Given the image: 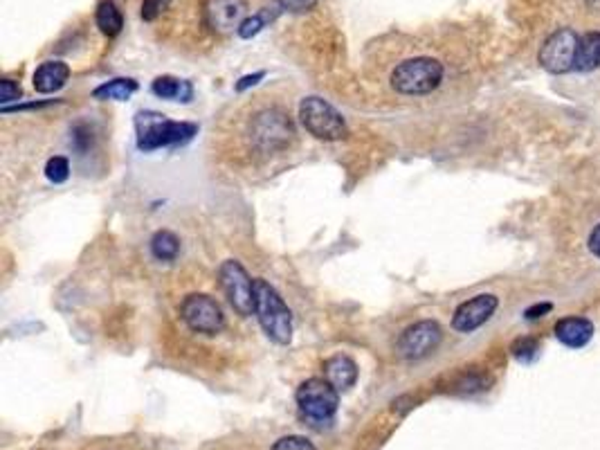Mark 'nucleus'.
Instances as JSON below:
<instances>
[{
  "label": "nucleus",
  "instance_id": "obj_18",
  "mask_svg": "<svg viewBox=\"0 0 600 450\" xmlns=\"http://www.w3.org/2000/svg\"><path fill=\"white\" fill-rule=\"evenodd\" d=\"M95 18H97L99 30H102L106 36H117L122 32V27H124V18H122L120 9L115 7L113 0H102L97 7V16Z\"/></svg>",
  "mask_w": 600,
  "mask_h": 450
},
{
  "label": "nucleus",
  "instance_id": "obj_7",
  "mask_svg": "<svg viewBox=\"0 0 600 450\" xmlns=\"http://www.w3.org/2000/svg\"><path fill=\"white\" fill-rule=\"evenodd\" d=\"M297 406L304 417L311 421H331L338 412L340 397L338 390L326 379H308L306 383L299 385L297 390Z\"/></svg>",
  "mask_w": 600,
  "mask_h": 450
},
{
  "label": "nucleus",
  "instance_id": "obj_22",
  "mask_svg": "<svg viewBox=\"0 0 600 450\" xmlns=\"http://www.w3.org/2000/svg\"><path fill=\"white\" fill-rule=\"evenodd\" d=\"M272 18H275V14H270V9H261V12L254 14V16L245 18L236 32H239L241 39H252V36H257L259 32H261L263 27L272 21Z\"/></svg>",
  "mask_w": 600,
  "mask_h": 450
},
{
  "label": "nucleus",
  "instance_id": "obj_3",
  "mask_svg": "<svg viewBox=\"0 0 600 450\" xmlns=\"http://www.w3.org/2000/svg\"><path fill=\"white\" fill-rule=\"evenodd\" d=\"M196 133L198 126L189 124V122H171L158 113H140L138 115V147L142 152L185 144Z\"/></svg>",
  "mask_w": 600,
  "mask_h": 450
},
{
  "label": "nucleus",
  "instance_id": "obj_8",
  "mask_svg": "<svg viewBox=\"0 0 600 450\" xmlns=\"http://www.w3.org/2000/svg\"><path fill=\"white\" fill-rule=\"evenodd\" d=\"M180 317L194 334L216 335L225 329V313L221 304L209 295H187L180 304Z\"/></svg>",
  "mask_w": 600,
  "mask_h": 450
},
{
  "label": "nucleus",
  "instance_id": "obj_6",
  "mask_svg": "<svg viewBox=\"0 0 600 450\" xmlns=\"http://www.w3.org/2000/svg\"><path fill=\"white\" fill-rule=\"evenodd\" d=\"M580 39L578 34L571 27H560V30L553 32L547 41L540 48V66L544 68L551 75H567V72H574L576 68V57H578Z\"/></svg>",
  "mask_w": 600,
  "mask_h": 450
},
{
  "label": "nucleus",
  "instance_id": "obj_17",
  "mask_svg": "<svg viewBox=\"0 0 600 450\" xmlns=\"http://www.w3.org/2000/svg\"><path fill=\"white\" fill-rule=\"evenodd\" d=\"M600 68V32H587L580 39L574 72H592Z\"/></svg>",
  "mask_w": 600,
  "mask_h": 450
},
{
  "label": "nucleus",
  "instance_id": "obj_31",
  "mask_svg": "<svg viewBox=\"0 0 600 450\" xmlns=\"http://www.w3.org/2000/svg\"><path fill=\"white\" fill-rule=\"evenodd\" d=\"M587 245H589V253H592L594 257L600 259V224L596 227H594L592 234H589Z\"/></svg>",
  "mask_w": 600,
  "mask_h": 450
},
{
  "label": "nucleus",
  "instance_id": "obj_20",
  "mask_svg": "<svg viewBox=\"0 0 600 450\" xmlns=\"http://www.w3.org/2000/svg\"><path fill=\"white\" fill-rule=\"evenodd\" d=\"M138 90V81L133 79H113L108 84L97 86L93 90L95 99H117V102H126L131 95Z\"/></svg>",
  "mask_w": 600,
  "mask_h": 450
},
{
  "label": "nucleus",
  "instance_id": "obj_33",
  "mask_svg": "<svg viewBox=\"0 0 600 450\" xmlns=\"http://www.w3.org/2000/svg\"><path fill=\"white\" fill-rule=\"evenodd\" d=\"M587 3L589 9H594V12H600V0H585Z\"/></svg>",
  "mask_w": 600,
  "mask_h": 450
},
{
  "label": "nucleus",
  "instance_id": "obj_10",
  "mask_svg": "<svg viewBox=\"0 0 600 450\" xmlns=\"http://www.w3.org/2000/svg\"><path fill=\"white\" fill-rule=\"evenodd\" d=\"M441 340H443V331L439 322L421 320L403 331L398 340V354L405 361H421L439 349Z\"/></svg>",
  "mask_w": 600,
  "mask_h": 450
},
{
  "label": "nucleus",
  "instance_id": "obj_1",
  "mask_svg": "<svg viewBox=\"0 0 600 450\" xmlns=\"http://www.w3.org/2000/svg\"><path fill=\"white\" fill-rule=\"evenodd\" d=\"M254 316L272 343L288 344L293 340V313L266 280H254Z\"/></svg>",
  "mask_w": 600,
  "mask_h": 450
},
{
  "label": "nucleus",
  "instance_id": "obj_5",
  "mask_svg": "<svg viewBox=\"0 0 600 450\" xmlns=\"http://www.w3.org/2000/svg\"><path fill=\"white\" fill-rule=\"evenodd\" d=\"M250 138L259 152L275 153L288 149L295 138V126L284 111L268 108V111L254 115L252 124H250Z\"/></svg>",
  "mask_w": 600,
  "mask_h": 450
},
{
  "label": "nucleus",
  "instance_id": "obj_28",
  "mask_svg": "<svg viewBox=\"0 0 600 450\" xmlns=\"http://www.w3.org/2000/svg\"><path fill=\"white\" fill-rule=\"evenodd\" d=\"M21 95H23V90L16 81H12V79L0 81V102L3 104L16 102V99H21Z\"/></svg>",
  "mask_w": 600,
  "mask_h": 450
},
{
  "label": "nucleus",
  "instance_id": "obj_9",
  "mask_svg": "<svg viewBox=\"0 0 600 450\" xmlns=\"http://www.w3.org/2000/svg\"><path fill=\"white\" fill-rule=\"evenodd\" d=\"M218 281H221V289L225 293V298L230 299L232 308H234L239 316H252L254 313V281L250 280L248 271L241 266L234 259H227L218 268Z\"/></svg>",
  "mask_w": 600,
  "mask_h": 450
},
{
  "label": "nucleus",
  "instance_id": "obj_16",
  "mask_svg": "<svg viewBox=\"0 0 600 450\" xmlns=\"http://www.w3.org/2000/svg\"><path fill=\"white\" fill-rule=\"evenodd\" d=\"M153 95L162 99H171V102H192L194 97V88L189 81L176 79V77H158L151 86Z\"/></svg>",
  "mask_w": 600,
  "mask_h": 450
},
{
  "label": "nucleus",
  "instance_id": "obj_4",
  "mask_svg": "<svg viewBox=\"0 0 600 450\" xmlns=\"http://www.w3.org/2000/svg\"><path fill=\"white\" fill-rule=\"evenodd\" d=\"M299 120L304 129L317 140L324 142H335L344 140L349 135V126L344 117L322 97H306L299 104Z\"/></svg>",
  "mask_w": 600,
  "mask_h": 450
},
{
  "label": "nucleus",
  "instance_id": "obj_30",
  "mask_svg": "<svg viewBox=\"0 0 600 450\" xmlns=\"http://www.w3.org/2000/svg\"><path fill=\"white\" fill-rule=\"evenodd\" d=\"M553 304L551 302H540V304H533V307H529L524 311V317L526 320H540L542 316H547V313H551Z\"/></svg>",
  "mask_w": 600,
  "mask_h": 450
},
{
  "label": "nucleus",
  "instance_id": "obj_13",
  "mask_svg": "<svg viewBox=\"0 0 600 450\" xmlns=\"http://www.w3.org/2000/svg\"><path fill=\"white\" fill-rule=\"evenodd\" d=\"M553 334H556V338L560 340L565 347L580 349L594 338V322L583 316L562 317V320H558L556 326H553Z\"/></svg>",
  "mask_w": 600,
  "mask_h": 450
},
{
  "label": "nucleus",
  "instance_id": "obj_21",
  "mask_svg": "<svg viewBox=\"0 0 600 450\" xmlns=\"http://www.w3.org/2000/svg\"><path fill=\"white\" fill-rule=\"evenodd\" d=\"M511 354L517 363L529 365V363H533L540 356V340L531 338V335H522V338H517L511 344Z\"/></svg>",
  "mask_w": 600,
  "mask_h": 450
},
{
  "label": "nucleus",
  "instance_id": "obj_25",
  "mask_svg": "<svg viewBox=\"0 0 600 450\" xmlns=\"http://www.w3.org/2000/svg\"><path fill=\"white\" fill-rule=\"evenodd\" d=\"M272 450H317L308 442L306 437H299V435H290V437L279 439V442L272 446Z\"/></svg>",
  "mask_w": 600,
  "mask_h": 450
},
{
  "label": "nucleus",
  "instance_id": "obj_14",
  "mask_svg": "<svg viewBox=\"0 0 600 450\" xmlns=\"http://www.w3.org/2000/svg\"><path fill=\"white\" fill-rule=\"evenodd\" d=\"M324 376L338 392H344V390L356 385L358 365L351 358L344 356V354H338V356H331L329 361L324 363Z\"/></svg>",
  "mask_w": 600,
  "mask_h": 450
},
{
  "label": "nucleus",
  "instance_id": "obj_12",
  "mask_svg": "<svg viewBox=\"0 0 600 450\" xmlns=\"http://www.w3.org/2000/svg\"><path fill=\"white\" fill-rule=\"evenodd\" d=\"M499 307L497 295L493 293H481L475 295L468 302L459 304V308L454 311L452 317V329L459 331V334H472L479 326H484L490 317L495 316Z\"/></svg>",
  "mask_w": 600,
  "mask_h": 450
},
{
  "label": "nucleus",
  "instance_id": "obj_15",
  "mask_svg": "<svg viewBox=\"0 0 600 450\" xmlns=\"http://www.w3.org/2000/svg\"><path fill=\"white\" fill-rule=\"evenodd\" d=\"M70 79V68L61 61H45L36 68L34 72V88L39 93L48 95L54 93V90L63 88L66 81Z\"/></svg>",
  "mask_w": 600,
  "mask_h": 450
},
{
  "label": "nucleus",
  "instance_id": "obj_27",
  "mask_svg": "<svg viewBox=\"0 0 600 450\" xmlns=\"http://www.w3.org/2000/svg\"><path fill=\"white\" fill-rule=\"evenodd\" d=\"M171 0H144L142 3V18L144 21H156L158 16H160L162 12H165L167 7H169Z\"/></svg>",
  "mask_w": 600,
  "mask_h": 450
},
{
  "label": "nucleus",
  "instance_id": "obj_32",
  "mask_svg": "<svg viewBox=\"0 0 600 450\" xmlns=\"http://www.w3.org/2000/svg\"><path fill=\"white\" fill-rule=\"evenodd\" d=\"M263 77H266V72H254V75H248V77H243V79L239 81V84H236V90H245V88H250V86H254V84H259V79H263Z\"/></svg>",
  "mask_w": 600,
  "mask_h": 450
},
{
  "label": "nucleus",
  "instance_id": "obj_2",
  "mask_svg": "<svg viewBox=\"0 0 600 450\" xmlns=\"http://www.w3.org/2000/svg\"><path fill=\"white\" fill-rule=\"evenodd\" d=\"M445 68L434 57H414L400 61L392 70V88L400 95H430L443 81Z\"/></svg>",
  "mask_w": 600,
  "mask_h": 450
},
{
  "label": "nucleus",
  "instance_id": "obj_24",
  "mask_svg": "<svg viewBox=\"0 0 600 450\" xmlns=\"http://www.w3.org/2000/svg\"><path fill=\"white\" fill-rule=\"evenodd\" d=\"M488 376L484 374H468L463 376L461 381H459L457 385V392H463V394H475V392H484V390H488Z\"/></svg>",
  "mask_w": 600,
  "mask_h": 450
},
{
  "label": "nucleus",
  "instance_id": "obj_26",
  "mask_svg": "<svg viewBox=\"0 0 600 450\" xmlns=\"http://www.w3.org/2000/svg\"><path fill=\"white\" fill-rule=\"evenodd\" d=\"M90 142H93V133H90L88 126L77 124L75 129H72V147H75L77 152H86V149L90 147Z\"/></svg>",
  "mask_w": 600,
  "mask_h": 450
},
{
  "label": "nucleus",
  "instance_id": "obj_19",
  "mask_svg": "<svg viewBox=\"0 0 600 450\" xmlns=\"http://www.w3.org/2000/svg\"><path fill=\"white\" fill-rule=\"evenodd\" d=\"M151 253L160 262H174L180 253V239L169 230L156 232L151 239Z\"/></svg>",
  "mask_w": 600,
  "mask_h": 450
},
{
  "label": "nucleus",
  "instance_id": "obj_11",
  "mask_svg": "<svg viewBox=\"0 0 600 450\" xmlns=\"http://www.w3.org/2000/svg\"><path fill=\"white\" fill-rule=\"evenodd\" d=\"M248 12V0H205L203 18L205 25L216 34H230L239 30L245 21Z\"/></svg>",
  "mask_w": 600,
  "mask_h": 450
},
{
  "label": "nucleus",
  "instance_id": "obj_23",
  "mask_svg": "<svg viewBox=\"0 0 600 450\" xmlns=\"http://www.w3.org/2000/svg\"><path fill=\"white\" fill-rule=\"evenodd\" d=\"M45 176H48V180H52V183H66L68 176H70V162H68V158L63 156H54L50 158L48 165H45Z\"/></svg>",
  "mask_w": 600,
  "mask_h": 450
},
{
  "label": "nucleus",
  "instance_id": "obj_29",
  "mask_svg": "<svg viewBox=\"0 0 600 450\" xmlns=\"http://www.w3.org/2000/svg\"><path fill=\"white\" fill-rule=\"evenodd\" d=\"M277 5H279L281 9H286V12L304 14L311 12V9L317 5V0H277Z\"/></svg>",
  "mask_w": 600,
  "mask_h": 450
}]
</instances>
